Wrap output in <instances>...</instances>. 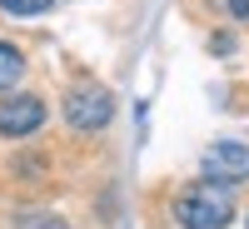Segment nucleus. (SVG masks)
<instances>
[{"mask_svg": "<svg viewBox=\"0 0 249 229\" xmlns=\"http://www.w3.org/2000/svg\"><path fill=\"white\" fill-rule=\"evenodd\" d=\"M214 5H219L224 15H234V20H244V25H249V0H214Z\"/></svg>", "mask_w": 249, "mask_h": 229, "instance_id": "7", "label": "nucleus"}, {"mask_svg": "<svg viewBox=\"0 0 249 229\" xmlns=\"http://www.w3.org/2000/svg\"><path fill=\"white\" fill-rule=\"evenodd\" d=\"M175 219L184 229H224V224L234 219V184L199 179V184H190V190H179Z\"/></svg>", "mask_w": 249, "mask_h": 229, "instance_id": "1", "label": "nucleus"}, {"mask_svg": "<svg viewBox=\"0 0 249 229\" xmlns=\"http://www.w3.org/2000/svg\"><path fill=\"white\" fill-rule=\"evenodd\" d=\"M204 179L219 184H239L249 179V140H219L204 150Z\"/></svg>", "mask_w": 249, "mask_h": 229, "instance_id": "3", "label": "nucleus"}, {"mask_svg": "<svg viewBox=\"0 0 249 229\" xmlns=\"http://www.w3.org/2000/svg\"><path fill=\"white\" fill-rule=\"evenodd\" d=\"M40 124H45V105H40L35 95H5L0 100V135L25 140V135L40 130Z\"/></svg>", "mask_w": 249, "mask_h": 229, "instance_id": "4", "label": "nucleus"}, {"mask_svg": "<svg viewBox=\"0 0 249 229\" xmlns=\"http://www.w3.org/2000/svg\"><path fill=\"white\" fill-rule=\"evenodd\" d=\"M110 115H115V95L105 85H75L65 95V124H75V130H85V135L105 130Z\"/></svg>", "mask_w": 249, "mask_h": 229, "instance_id": "2", "label": "nucleus"}, {"mask_svg": "<svg viewBox=\"0 0 249 229\" xmlns=\"http://www.w3.org/2000/svg\"><path fill=\"white\" fill-rule=\"evenodd\" d=\"M0 5H5L10 15H40V10H50L55 0H0Z\"/></svg>", "mask_w": 249, "mask_h": 229, "instance_id": "6", "label": "nucleus"}, {"mask_svg": "<svg viewBox=\"0 0 249 229\" xmlns=\"http://www.w3.org/2000/svg\"><path fill=\"white\" fill-rule=\"evenodd\" d=\"M20 75H25V55H20L15 45H5V40H0V90H10Z\"/></svg>", "mask_w": 249, "mask_h": 229, "instance_id": "5", "label": "nucleus"}]
</instances>
